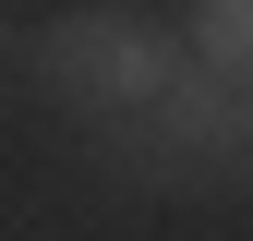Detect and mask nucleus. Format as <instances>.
Instances as JSON below:
<instances>
[{
    "label": "nucleus",
    "mask_w": 253,
    "mask_h": 241,
    "mask_svg": "<svg viewBox=\"0 0 253 241\" xmlns=\"http://www.w3.org/2000/svg\"><path fill=\"white\" fill-rule=\"evenodd\" d=\"M181 48H193V73L253 84V0H181Z\"/></svg>",
    "instance_id": "obj_3"
},
{
    "label": "nucleus",
    "mask_w": 253,
    "mask_h": 241,
    "mask_svg": "<svg viewBox=\"0 0 253 241\" xmlns=\"http://www.w3.org/2000/svg\"><path fill=\"white\" fill-rule=\"evenodd\" d=\"M229 157H253V84H229V73H181L157 109L97 120V169H121V181H217Z\"/></svg>",
    "instance_id": "obj_2"
},
{
    "label": "nucleus",
    "mask_w": 253,
    "mask_h": 241,
    "mask_svg": "<svg viewBox=\"0 0 253 241\" xmlns=\"http://www.w3.org/2000/svg\"><path fill=\"white\" fill-rule=\"evenodd\" d=\"M181 73H193V48H181L157 12H133V0H84V12L37 24V97H48V109H73L84 133H97V120L157 109Z\"/></svg>",
    "instance_id": "obj_1"
}]
</instances>
